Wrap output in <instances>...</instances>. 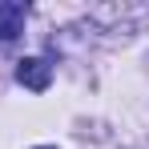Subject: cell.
<instances>
[{
    "label": "cell",
    "instance_id": "7a4b0ae2",
    "mask_svg": "<svg viewBox=\"0 0 149 149\" xmlns=\"http://www.w3.org/2000/svg\"><path fill=\"white\" fill-rule=\"evenodd\" d=\"M24 12H28V4L0 0V45H8V40L20 36V28H24Z\"/></svg>",
    "mask_w": 149,
    "mask_h": 149
},
{
    "label": "cell",
    "instance_id": "6da1fadb",
    "mask_svg": "<svg viewBox=\"0 0 149 149\" xmlns=\"http://www.w3.org/2000/svg\"><path fill=\"white\" fill-rule=\"evenodd\" d=\"M16 81H20L24 89H32V93H45L52 85V65L40 61V56H24V61L16 65Z\"/></svg>",
    "mask_w": 149,
    "mask_h": 149
},
{
    "label": "cell",
    "instance_id": "3957f363",
    "mask_svg": "<svg viewBox=\"0 0 149 149\" xmlns=\"http://www.w3.org/2000/svg\"><path fill=\"white\" fill-rule=\"evenodd\" d=\"M36 149H52V145H36Z\"/></svg>",
    "mask_w": 149,
    "mask_h": 149
}]
</instances>
